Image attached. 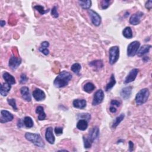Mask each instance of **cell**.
Instances as JSON below:
<instances>
[{
  "instance_id": "15",
  "label": "cell",
  "mask_w": 152,
  "mask_h": 152,
  "mask_svg": "<svg viewBox=\"0 0 152 152\" xmlns=\"http://www.w3.org/2000/svg\"><path fill=\"white\" fill-rule=\"evenodd\" d=\"M20 93L24 100L27 102H30L31 101V96L30 95L29 89L26 86H23L20 89Z\"/></svg>"
},
{
  "instance_id": "3",
  "label": "cell",
  "mask_w": 152,
  "mask_h": 152,
  "mask_svg": "<svg viewBox=\"0 0 152 152\" xmlns=\"http://www.w3.org/2000/svg\"><path fill=\"white\" fill-rule=\"evenodd\" d=\"M150 95V92L148 89L144 88L140 90L136 96V103L137 105H142L145 103L148 99Z\"/></svg>"
},
{
  "instance_id": "23",
  "label": "cell",
  "mask_w": 152,
  "mask_h": 152,
  "mask_svg": "<svg viewBox=\"0 0 152 152\" xmlns=\"http://www.w3.org/2000/svg\"><path fill=\"white\" fill-rule=\"evenodd\" d=\"M88 127V121L85 119H80L77 124V128L80 131H85Z\"/></svg>"
},
{
  "instance_id": "18",
  "label": "cell",
  "mask_w": 152,
  "mask_h": 152,
  "mask_svg": "<svg viewBox=\"0 0 152 152\" xmlns=\"http://www.w3.org/2000/svg\"><path fill=\"white\" fill-rule=\"evenodd\" d=\"M73 106L77 109H84L87 105V102L85 99H75L73 102Z\"/></svg>"
},
{
  "instance_id": "26",
  "label": "cell",
  "mask_w": 152,
  "mask_h": 152,
  "mask_svg": "<svg viewBox=\"0 0 152 152\" xmlns=\"http://www.w3.org/2000/svg\"><path fill=\"white\" fill-rule=\"evenodd\" d=\"M123 36L127 39H131L133 38V32L130 27H126L123 31Z\"/></svg>"
},
{
  "instance_id": "7",
  "label": "cell",
  "mask_w": 152,
  "mask_h": 152,
  "mask_svg": "<svg viewBox=\"0 0 152 152\" xmlns=\"http://www.w3.org/2000/svg\"><path fill=\"white\" fill-rule=\"evenodd\" d=\"M104 99V93L102 89L97 90L94 94L92 101L93 106H97L101 103Z\"/></svg>"
},
{
  "instance_id": "27",
  "label": "cell",
  "mask_w": 152,
  "mask_h": 152,
  "mask_svg": "<svg viewBox=\"0 0 152 152\" xmlns=\"http://www.w3.org/2000/svg\"><path fill=\"white\" fill-rule=\"evenodd\" d=\"M116 84V80H115V76H114V74H112L111 75V77L110 78V82L108 83L106 86V88H105V90L106 91H109L110 89H111Z\"/></svg>"
},
{
  "instance_id": "32",
  "label": "cell",
  "mask_w": 152,
  "mask_h": 152,
  "mask_svg": "<svg viewBox=\"0 0 152 152\" xmlns=\"http://www.w3.org/2000/svg\"><path fill=\"white\" fill-rule=\"evenodd\" d=\"M34 8L35 10H36L41 15L45 14V13L49 12V10H44V7L42 5H37L35 6Z\"/></svg>"
},
{
  "instance_id": "6",
  "label": "cell",
  "mask_w": 152,
  "mask_h": 152,
  "mask_svg": "<svg viewBox=\"0 0 152 152\" xmlns=\"http://www.w3.org/2000/svg\"><path fill=\"white\" fill-rule=\"evenodd\" d=\"M88 13L90 17L92 23L95 26H100L102 21L101 17L99 15L98 13H97L93 10H89Z\"/></svg>"
},
{
  "instance_id": "25",
  "label": "cell",
  "mask_w": 152,
  "mask_h": 152,
  "mask_svg": "<svg viewBox=\"0 0 152 152\" xmlns=\"http://www.w3.org/2000/svg\"><path fill=\"white\" fill-rule=\"evenodd\" d=\"M83 89L84 92L88 93H90L95 89V86L92 83L88 82L84 84L83 87Z\"/></svg>"
},
{
  "instance_id": "44",
  "label": "cell",
  "mask_w": 152,
  "mask_h": 152,
  "mask_svg": "<svg viewBox=\"0 0 152 152\" xmlns=\"http://www.w3.org/2000/svg\"><path fill=\"white\" fill-rule=\"evenodd\" d=\"M110 111L111 112H112V113H115V112H116L117 110H116V108L115 107H114V106H111L110 107Z\"/></svg>"
},
{
  "instance_id": "33",
  "label": "cell",
  "mask_w": 152,
  "mask_h": 152,
  "mask_svg": "<svg viewBox=\"0 0 152 152\" xmlns=\"http://www.w3.org/2000/svg\"><path fill=\"white\" fill-rule=\"evenodd\" d=\"M112 3V1H109V0H103L101 2V7L103 10L107 9Z\"/></svg>"
},
{
  "instance_id": "22",
  "label": "cell",
  "mask_w": 152,
  "mask_h": 152,
  "mask_svg": "<svg viewBox=\"0 0 152 152\" xmlns=\"http://www.w3.org/2000/svg\"><path fill=\"white\" fill-rule=\"evenodd\" d=\"M36 112L38 114V119L39 121H43L46 118L47 115L44 111V108L42 106H38L36 109Z\"/></svg>"
},
{
  "instance_id": "9",
  "label": "cell",
  "mask_w": 152,
  "mask_h": 152,
  "mask_svg": "<svg viewBox=\"0 0 152 152\" xmlns=\"http://www.w3.org/2000/svg\"><path fill=\"white\" fill-rule=\"evenodd\" d=\"M14 118L13 115L6 110H2L1 111V118H0V123H7L13 121Z\"/></svg>"
},
{
  "instance_id": "1",
  "label": "cell",
  "mask_w": 152,
  "mask_h": 152,
  "mask_svg": "<svg viewBox=\"0 0 152 152\" xmlns=\"http://www.w3.org/2000/svg\"><path fill=\"white\" fill-rule=\"evenodd\" d=\"M72 77L73 75L71 73L66 71H63L55 78L53 81V85L57 88H64L68 84Z\"/></svg>"
},
{
  "instance_id": "39",
  "label": "cell",
  "mask_w": 152,
  "mask_h": 152,
  "mask_svg": "<svg viewBox=\"0 0 152 152\" xmlns=\"http://www.w3.org/2000/svg\"><path fill=\"white\" fill-rule=\"evenodd\" d=\"M54 131L57 136H60L63 133V128L62 127H55Z\"/></svg>"
},
{
  "instance_id": "28",
  "label": "cell",
  "mask_w": 152,
  "mask_h": 152,
  "mask_svg": "<svg viewBox=\"0 0 152 152\" xmlns=\"http://www.w3.org/2000/svg\"><path fill=\"white\" fill-rule=\"evenodd\" d=\"M23 124L26 128H30L34 126V121L30 116H26L23 119Z\"/></svg>"
},
{
  "instance_id": "16",
  "label": "cell",
  "mask_w": 152,
  "mask_h": 152,
  "mask_svg": "<svg viewBox=\"0 0 152 152\" xmlns=\"http://www.w3.org/2000/svg\"><path fill=\"white\" fill-rule=\"evenodd\" d=\"M131 93H132V87L128 86V87H126V88H124L121 90L120 94L123 99H124V100H127L129 98L130 96H131Z\"/></svg>"
},
{
  "instance_id": "46",
  "label": "cell",
  "mask_w": 152,
  "mask_h": 152,
  "mask_svg": "<svg viewBox=\"0 0 152 152\" xmlns=\"http://www.w3.org/2000/svg\"><path fill=\"white\" fill-rule=\"evenodd\" d=\"M23 125H24V124H22V123H21V120L18 121V127L19 128H21V127H22Z\"/></svg>"
},
{
  "instance_id": "19",
  "label": "cell",
  "mask_w": 152,
  "mask_h": 152,
  "mask_svg": "<svg viewBox=\"0 0 152 152\" xmlns=\"http://www.w3.org/2000/svg\"><path fill=\"white\" fill-rule=\"evenodd\" d=\"M89 64L91 67L93 68L95 70H99L102 68L103 67V61L101 60L91 61L90 62H89Z\"/></svg>"
},
{
  "instance_id": "14",
  "label": "cell",
  "mask_w": 152,
  "mask_h": 152,
  "mask_svg": "<svg viewBox=\"0 0 152 152\" xmlns=\"http://www.w3.org/2000/svg\"><path fill=\"white\" fill-rule=\"evenodd\" d=\"M99 128L98 127L95 126L94 127H93L89 131V134L88 135V138L92 140L93 142H94V141L97 138H98L99 136Z\"/></svg>"
},
{
  "instance_id": "12",
  "label": "cell",
  "mask_w": 152,
  "mask_h": 152,
  "mask_svg": "<svg viewBox=\"0 0 152 152\" xmlns=\"http://www.w3.org/2000/svg\"><path fill=\"white\" fill-rule=\"evenodd\" d=\"M45 138L47 142L51 144H53L55 143V139L53 133V128L52 127H48L47 128L45 132Z\"/></svg>"
},
{
  "instance_id": "36",
  "label": "cell",
  "mask_w": 152,
  "mask_h": 152,
  "mask_svg": "<svg viewBox=\"0 0 152 152\" xmlns=\"http://www.w3.org/2000/svg\"><path fill=\"white\" fill-rule=\"evenodd\" d=\"M57 8L58 7L57 6H54L51 10V15L54 18H58L59 17V14L58 13Z\"/></svg>"
},
{
  "instance_id": "38",
  "label": "cell",
  "mask_w": 152,
  "mask_h": 152,
  "mask_svg": "<svg viewBox=\"0 0 152 152\" xmlns=\"http://www.w3.org/2000/svg\"><path fill=\"white\" fill-rule=\"evenodd\" d=\"M39 50L40 52H42L43 54H44L45 55H48V54L49 53V51L48 49L47 48H45V47H40L39 48Z\"/></svg>"
},
{
  "instance_id": "34",
  "label": "cell",
  "mask_w": 152,
  "mask_h": 152,
  "mask_svg": "<svg viewBox=\"0 0 152 152\" xmlns=\"http://www.w3.org/2000/svg\"><path fill=\"white\" fill-rule=\"evenodd\" d=\"M7 102L9 104V105L12 106V107L13 108L14 110H16V111L17 110L16 102V100L14 99H8Z\"/></svg>"
},
{
  "instance_id": "37",
  "label": "cell",
  "mask_w": 152,
  "mask_h": 152,
  "mask_svg": "<svg viewBox=\"0 0 152 152\" xmlns=\"http://www.w3.org/2000/svg\"><path fill=\"white\" fill-rule=\"evenodd\" d=\"M28 78L25 74H22L20 76V83L21 84H25L27 81Z\"/></svg>"
},
{
  "instance_id": "30",
  "label": "cell",
  "mask_w": 152,
  "mask_h": 152,
  "mask_svg": "<svg viewBox=\"0 0 152 152\" xmlns=\"http://www.w3.org/2000/svg\"><path fill=\"white\" fill-rule=\"evenodd\" d=\"M81 65L79 63H75L71 67V70L75 74L79 75L80 74V71L81 70Z\"/></svg>"
},
{
  "instance_id": "13",
  "label": "cell",
  "mask_w": 152,
  "mask_h": 152,
  "mask_svg": "<svg viewBox=\"0 0 152 152\" xmlns=\"http://www.w3.org/2000/svg\"><path fill=\"white\" fill-rule=\"evenodd\" d=\"M33 96L36 101H43L46 97L45 92L40 89H36L33 92Z\"/></svg>"
},
{
  "instance_id": "35",
  "label": "cell",
  "mask_w": 152,
  "mask_h": 152,
  "mask_svg": "<svg viewBox=\"0 0 152 152\" xmlns=\"http://www.w3.org/2000/svg\"><path fill=\"white\" fill-rule=\"evenodd\" d=\"M78 118L81 119H85V120L86 121H89L90 119L91 118V115L89 114H88V113H86V114H79L78 115Z\"/></svg>"
},
{
  "instance_id": "29",
  "label": "cell",
  "mask_w": 152,
  "mask_h": 152,
  "mask_svg": "<svg viewBox=\"0 0 152 152\" xmlns=\"http://www.w3.org/2000/svg\"><path fill=\"white\" fill-rule=\"evenodd\" d=\"M79 3L80 7L84 10H89L92 6V1L89 0L88 1H79Z\"/></svg>"
},
{
  "instance_id": "31",
  "label": "cell",
  "mask_w": 152,
  "mask_h": 152,
  "mask_svg": "<svg viewBox=\"0 0 152 152\" xmlns=\"http://www.w3.org/2000/svg\"><path fill=\"white\" fill-rule=\"evenodd\" d=\"M83 142H84V146L85 149H90L92 147V145L93 144V142L90 140L88 137H86L85 136H83Z\"/></svg>"
},
{
  "instance_id": "10",
  "label": "cell",
  "mask_w": 152,
  "mask_h": 152,
  "mask_svg": "<svg viewBox=\"0 0 152 152\" xmlns=\"http://www.w3.org/2000/svg\"><path fill=\"white\" fill-rule=\"evenodd\" d=\"M21 63V59L20 58H17L16 56L12 55L10 58L8 66L12 69L16 70L18 68V67H19Z\"/></svg>"
},
{
  "instance_id": "21",
  "label": "cell",
  "mask_w": 152,
  "mask_h": 152,
  "mask_svg": "<svg viewBox=\"0 0 152 152\" xmlns=\"http://www.w3.org/2000/svg\"><path fill=\"white\" fill-rule=\"evenodd\" d=\"M3 79H4V80L6 81V83H8L11 85H13V84H16L15 78L13 77L12 74H10V73H8L7 72H5L3 75Z\"/></svg>"
},
{
  "instance_id": "20",
  "label": "cell",
  "mask_w": 152,
  "mask_h": 152,
  "mask_svg": "<svg viewBox=\"0 0 152 152\" xmlns=\"http://www.w3.org/2000/svg\"><path fill=\"white\" fill-rule=\"evenodd\" d=\"M151 46L150 45H144L142 46L140 48H139L137 53V55L140 57H143V55H145V54L147 53L150 51V49H151Z\"/></svg>"
},
{
  "instance_id": "45",
  "label": "cell",
  "mask_w": 152,
  "mask_h": 152,
  "mask_svg": "<svg viewBox=\"0 0 152 152\" xmlns=\"http://www.w3.org/2000/svg\"><path fill=\"white\" fill-rule=\"evenodd\" d=\"M5 25V21L4 20H1L0 21V26L1 27H4Z\"/></svg>"
},
{
  "instance_id": "42",
  "label": "cell",
  "mask_w": 152,
  "mask_h": 152,
  "mask_svg": "<svg viewBox=\"0 0 152 152\" xmlns=\"http://www.w3.org/2000/svg\"><path fill=\"white\" fill-rule=\"evenodd\" d=\"M129 151H132L134 150V144L133 143L131 142V141H129Z\"/></svg>"
},
{
  "instance_id": "4",
  "label": "cell",
  "mask_w": 152,
  "mask_h": 152,
  "mask_svg": "<svg viewBox=\"0 0 152 152\" xmlns=\"http://www.w3.org/2000/svg\"><path fill=\"white\" fill-rule=\"evenodd\" d=\"M109 62L111 65L115 64L119 58V48L117 46L111 47L109 51Z\"/></svg>"
},
{
  "instance_id": "24",
  "label": "cell",
  "mask_w": 152,
  "mask_h": 152,
  "mask_svg": "<svg viewBox=\"0 0 152 152\" xmlns=\"http://www.w3.org/2000/svg\"><path fill=\"white\" fill-rule=\"evenodd\" d=\"M124 117H125V115L124 114H121L120 115H119L118 116H117L115 119V120L113 121V123L112 125V128L113 129H115L117 127V126L123 121V119H124Z\"/></svg>"
},
{
  "instance_id": "40",
  "label": "cell",
  "mask_w": 152,
  "mask_h": 152,
  "mask_svg": "<svg viewBox=\"0 0 152 152\" xmlns=\"http://www.w3.org/2000/svg\"><path fill=\"white\" fill-rule=\"evenodd\" d=\"M111 106L119 107L121 105V102H119L118 101H116V100H112V101L111 102Z\"/></svg>"
},
{
  "instance_id": "5",
  "label": "cell",
  "mask_w": 152,
  "mask_h": 152,
  "mask_svg": "<svg viewBox=\"0 0 152 152\" xmlns=\"http://www.w3.org/2000/svg\"><path fill=\"white\" fill-rule=\"evenodd\" d=\"M140 47V43L135 40L129 43L127 48V55L129 57L135 56Z\"/></svg>"
},
{
  "instance_id": "2",
  "label": "cell",
  "mask_w": 152,
  "mask_h": 152,
  "mask_svg": "<svg viewBox=\"0 0 152 152\" xmlns=\"http://www.w3.org/2000/svg\"><path fill=\"white\" fill-rule=\"evenodd\" d=\"M25 137L27 140L33 143L36 146L40 148H43L45 147V143L39 134L26 133Z\"/></svg>"
},
{
  "instance_id": "43",
  "label": "cell",
  "mask_w": 152,
  "mask_h": 152,
  "mask_svg": "<svg viewBox=\"0 0 152 152\" xmlns=\"http://www.w3.org/2000/svg\"><path fill=\"white\" fill-rule=\"evenodd\" d=\"M49 46V43L47 41H44L42 42L41 43V47H45V48H48Z\"/></svg>"
},
{
  "instance_id": "17",
  "label": "cell",
  "mask_w": 152,
  "mask_h": 152,
  "mask_svg": "<svg viewBox=\"0 0 152 152\" xmlns=\"http://www.w3.org/2000/svg\"><path fill=\"white\" fill-rule=\"evenodd\" d=\"M12 86L8 83H4L0 86V94L3 96H7L10 92Z\"/></svg>"
},
{
  "instance_id": "11",
  "label": "cell",
  "mask_w": 152,
  "mask_h": 152,
  "mask_svg": "<svg viewBox=\"0 0 152 152\" xmlns=\"http://www.w3.org/2000/svg\"><path fill=\"white\" fill-rule=\"evenodd\" d=\"M138 72H139V70L137 68H134L132 70L130 71V72L127 75L124 80V83L128 84L129 83L134 81L137 77Z\"/></svg>"
},
{
  "instance_id": "8",
  "label": "cell",
  "mask_w": 152,
  "mask_h": 152,
  "mask_svg": "<svg viewBox=\"0 0 152 152\" xmlns=\"http://www.w3.org/2000/svg\"><path fill=\"white\" fill-rule=\"evenodd\" d=\"M143 16H144V13L142 12H138L136 13L135 14H133L131 16V17H130L129 23L134 26H136L140 24L141 21L142 20V18Z\"/></svg>"
},
{
  "instance_id": "41",
  "label": "cell",
  "mask_w": 152,
  "mask_h": 152,
  "mask_svg": "<svg viewBox=\"0 0 152 152\" xmlns=\"http://www.w3.org/2000/svg\"><path fill=\"white\" fill-rule=\"evenodd\" d=\"M145 7L147 9L150 10L152 8V1H151V0H150V1H148L145 4Z\"/></svg>"
}]
</instances>
